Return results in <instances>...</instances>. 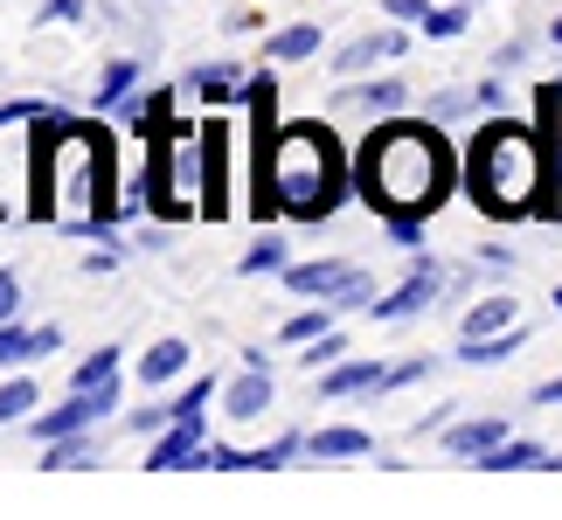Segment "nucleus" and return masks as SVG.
Listing matches in <instances>:
<instances>
[{"mask_svg":"<svg viewBox=\"0 0 562 520\" xmlns=\"http://www.w3.org/2000/svg\"><path fill=\"white\" fill-rule=\"evenodd\" d=\"M29 215L35 223H63L77 236L112 229L125 202L112 194V139L91 125L49 118L29 146Z\"/></svg>","mask_w":562,"mask_h":520,"instance_id":"f257e3e1","label":"nucleus"},{"mask_svg":"<svg viewBox=\"0 0 562 520\" xmlns=\"http://www.w3.org/2000/svg\"><path fill=\"white\" fill-rule=\"evenodd\" d=\"M348 202V167L334 154L327 125H278L271 146H250V215H292L327 223Z\"/></svg>","mask_w":562,"mask_h":520,"instance_id":"f03ea898","label":"nucleus"},{"mask_svg":"<svg viewBox=\"0 0 562 520\" xmlns=\"http://www.w3.org/2000/svg\"><path fill=\"white\" fill-rule=\"evenodd\" d=\"M355 188L382 223H424L430 208H445L451 194V154L438 139V125H417V118H389L369 133L355 160Z\"/></svg>","mask_w":562,"mask_h":520,"instance_id":"7ed1b4c3","label":"nucleus"},{"mask_svg":"<svg viewBox=\"0 0 562 520\" xmlns=\"http://www.w3.org/2000/svg\"><path fill=\"white\" fill-rule=\"evenodd\" d=\"M542 173H549V154H542V139H535L528 125H514V118L480 125V139H472V160H465V188H472V202H480L486 215L514 223V215L549 208Z\"/></svg>","mask_w":562,"mask_h":520,"instance_id":"20e7f679","label":"nucleus"},{"mask_svg":"<svg viewBox=\"0 0 562 520\" xmlns=\"http://www.w3.org/2000/svg\"><path fill=\"white\" fill-rule=\"evenodd\" d=\"M146 208L181 223V215H202V188H209V167H202V125H181V118H160L146 133Z\"/></svg>","mask_w":562,"mask_h":520,"instance_id":"39448f33","label":"nucleus"},{"mask_svg":"<svg viewBox=\"0 0 562 520\" xmlns=\"http://www.w3.org/2000/svg\"><path fill=\"white\" fill-rule=\"evenodd\" d=\"M229 139H236V125H223V118H209V125H202V167H209L202 215H209V223H223V215H236V202H229V173H236V160H229Z\"/></svg>","mask_w":562,"mask_h":520,"instance_id":"423d86ee","label":"nucleus"},{"mask_svg":"<svg viewBox=\"0 0 562 520\" xmlns=\"http://www.w3.org/2000/svg\"><path fill=\"white\" fill-rule=\"evenodd\" d=\"M271 396H278L271 361H244V375L223 388V417H229V423H257V417L271 409Z\"/></svg>","mask_w":562,"mask_h":520,"instance_id":"0eeeda50","label":"nucleus"},{"mask_svg":"<svg viewBox=\"0 0 562 520\" xmlns=\"http://www.w3.org/2000/svg\"><path fill=\"white\" fill-rule=\"evenodd\" d=\"M285 278V292L292 298H340L361 278V264H340V257H319V264H285L278 271Z\"/></svg>","mask_w":562,"mask_h":520,"instance_id":"6e6552de","label":"nucleus"},{"mask_svg":"<svg viewBox=\"0 0 562 520\" xmlns=\"http://www.w3.org/2000/svg\"><path fill=\"white\" fill-rule=\"evenodd\" d=\"M438 285H445V271L438 264H417V271H409L403 278V285L396 292H389V298H375V319H409V313H424V306H438Z\"/></svg>","mask_w":562,"mask_h":520,"instance_id":"1a4fd4ad","label":"nucleus"},{"mask_svg":"<svg viewBox=\"0 0 562 520\" xmlns=\"http://www.w3.org/2000/svg\"><path fill=\"white\" fill-rule=\"evenodd\" d=\"M202 444H209V423H202V417H175V423L154 438V459H146V465H154V472H188V459H194Z\"/></svg>","mask_w":562,"mask_h":520,"instance_id":"9d476101","label":"nucleus"},{"mask_svg":"<svg viewBox=\"0 0 562 520\" xmlns=\"http://www.w3.org/2000/svg\"><path fill=\"white\" fill-rule=\"evenodd\" d=\"M56 347H63V327H14V319H0V368L49 361Z\"/></svg>","mask_w":562,"mask_h":520,"instance_id":"9b49d317","label":"nucleus"},{"mask_svg":"<svg viewBox=\"0 0 562 520\" xmlns=\"http://www.w3.org/2000/svg\"><path fill=\"white\" fill-rule=\"evenodd\" d=\"M403 49H409V42H403V29H375V35H355L348 49L334 56V70H340V77H361L369 63H396Z\"/></svg>","mask_w":562,"mask_h":520,"instance_id":"f8f14e48","label":"nucleus"},{"mask_svg":"<svg viewBox=\"0 0 562 520\" xmlns=\"http://www.w3.org/2000/svg\"><path fill=\"white\" fill-rule=\"evenodd\" d=\"M389 368L382 361H334L327 375H319V403H340V396H375Z\"/></svg>","mask_w":562,"mask_h":520,"instance_id":"ddd939ff","label":"nucleus"},{"mask_svg":"<svg viewBox=\"0 0 562 520\" xmlns=\"http://www.w3.org/2000/svg\"><path fill=\"white\" fill-rule=\"evenodd\" d=\"M493 444H507V423L501 417H472V423H451L445 430V451H451V459H472V465H480Z\"/></svg>","mask_w":562,"mask_h":520,"instance_id":"4468645a","label":"nucleus"},{"mask_svg":"<svg viewBox=\"0 0 562 520\" xmlns=\"http://www.w3.org/2000/svg\"><path fill=\"white\" fill-rule=\"evenodd\" d=\"M340 112L396 118V112H403V83H396V77H375V83H348V91H340Z\"/></svg>","mask_w":562,"mask_h":520,"instance_id":"2eb2a0df","label":"nucleus"},{"mask_svg":"<svg viewBox=\"0 0 562 520\" xmlns=\"http://www.w3.org/2000/svg\"><path fill=\"white\" fill-rule=\"evenodd\" d=\"M306 451H313V459H369L375 438L361 423H327V430H313V438H306Z\"/></svg>","mask_w":562,"mask_h":520,"instance_id":"dca6fc26","label":"nucleus"},{"mask_svg":"<svg viewBox=\"0 0 562 520\" xmlns=\"http://www.w3.org/2000/svg\"><path fill=\"white\" fill-rule=\"evenodd\" d=\"M188 361H194V347H188V340H154V347L139 354V382H146V388H167Z\"/></svg>","mask_w":562,"mask_h":520,"instance_id":"f3484780","label":"nucleus"},{"mask_svg":"<svg viewBox=\"0 0 562 520\" xmlns=\"http://www.w3.org/2000/svg\"><path fill=\"white\" fill-rule=\"evenodd\" d=\"M528 347V327L514 319V327H501V334H486V340H465L459 347V361H472V368H501V361H514Z\"/></svg>","mask_w":562,"mask_h":520,"instance_id":"a211bd4d","label":"nucleus"},{"mask_svg":"<svg viewBox=\"0 0 562 520\" xmlns=\"http://www.w3.org/2000/svg\"><path fill=\"white\" fill-rule=\"evenodd\" d=\"M319 56V21H292V29L265 35V63H306Z\"/></svg>","mask_w":562,"mask_h":520,"instance_id":"6ab92c4d","label":"nucleus"},{"mask_svg":"<svg viewBox=\"0 0 562 520\" xmlns=\"http://www.w3.org/2000/svg\"><path fill=\"white\" fill-rule=\"evenodd\" d=\"M133 83H139V63L133 56L104 63V77H98V91H91V112H119V104L133 98Z\"/></svg>","mask_w":562,"mask_h":520,"instance_id":"aec40b11","label":"nucleus"},{"mask_svg":"<svg viewBox=\"0 0 562 520\" xmlns=\"http://www.w3.org/2000/svg\"><path fill=\"white\" fill-rule=\"evenodd\" d=\"M188 91L202 104H236V98H244V77H236V63H209V70L188 77Z\"/></svg>","mask_w":562,"mask_h":520,"instance_id":"412c9836","label":"nucleus"},{"mask_svg":"<svg viewBox=\"0 0 562 520\" xmlns=\"http://www.w3.org/2000/svg\"><path fill=\"white\" fill-rule=\"evenodd\" d=\"M35 409H42V382L35 375H8V382H0V430H8V423H29Z\"/></svg>","mask_w":562,"mask_h":520,"instance_id":"4be33fe9","label":"nucleus"},{"mask_svg":"<svg viewBox=\"0 0 562 520\" xmlns=\"http://www.w3.org/2000/svg\"><path fill=\"white\" fill-rule=\"evenodd\" d=\"M70 465H98V438L77 430V438H49L42 444V472H70Z\"/></svg>","mask_w":562,"mask_h":520,"instance_id":"5701e85b","label":"nucleus"},{"mask_svg":"<svg viewBox=\"0 0 562 520\" xmlns=\"http://www.w3.org/2000/svg\"><path fill=\"white\" fill-rule=\"evenodd\" d=\"M501 327H514V298L507 292H486L480 306L465 313V340H486V334H501Z\"/></svg>","mask_w":562,"mask_h":520,"instance_id":"b1692460","label":"nucleus"},{"mask_svg":"<svg viewBox=\"0 0 562 520\" xmlns=\"http://www.w3.org/2000/svg\"><path fill=\"white\" fill-rule=\"evenodd\" d=\"M334 313H340L334 298H327V306H313V313H292L285 327H278V347H306V340H319V334L334 327Z\"/></svg>","mask_w":562,"mask_h":520,"instance_id":"393cba45","label":"nucleus"},{"mask_svg":"<svg viewBox=\"0 0 562 520\" xmlns=\"http://www.w3.org/2000/svg\"><path fill=\"white\" fill-rule=\"evenodd\" d=\"M480 465H486V472H535V465H549V451H542V444H514V438H507V444H493Z\"/></svg>","mask_w":562,"mask_h":520,"instance_id":"a878e982","label":"nucleus"},{"mask_svg":"<svg viewBox=\"0 0 562 520\" xmlns=\"http://www.w3.org/2000/svg\"><path fill=\"white\" fill-rule=\"evenodd\" d=\"M285 264H292V257H285V236H257L236 271H244V278H265V271H285Z\"/></svg>","mask_w":562,"mask_h":520,"instance_id":"bb28decb","label":"nucleus"},{"mask_svg":"<svg viewBox=\"0 0 562 520\" xmlns=\"http://www.w3.org/2000/svg\"><path fill=\"white\" fill-rule=\"evenodd\" d=\"M215 396H223V388H215V375H194V382L181 388V396L167 403V423H175V417H202V409H209Z\"/></svg>","mask_w":562,"mask_h":520,"instance_id":"cd10ccee","label":"nucleus"},{"mask_svg":"<svg viewBox=\"0 0 562 520\" xmlns=\"http://www.w3.org/2000/svg\"><path fill=\"white\" fill-rule=\"evenodd\" d=\"M112 375H119V347H98V354H83V361H77L70 388H104Z\"/></svg>","mask_w":562,"mask_h":520,"instance_id":"c85d7f7f","label":"nucleus"},{"mask_svg":"<svg viewBox=\"0 0 562 520\" xmlns=\"http://www.w3.org/2000/svg\"><path fill=\"white\" fill-rule=\"evenodd\" d=\"M299 361H306L313 375H319V368H334V361H348V334H334V327H327V334H319V347H313V340L299 347Z\"/></svg>","mask_w":562,"mask_h":520,"instance_id":"c756f323","label":"nucleus"},{"mask_svg":"<svg viewBox=\"0 0 562 520\" xmlns=\"http://www.w3.org/2000/svg\"><path fill=\"white\" fill-rule=\"evenodd\" d=\"M465 21H472V8H430L424 14V35H438V42L445 35H465Z\"/></svg>","mask_w":562,"mask_h":520,"instance_id":"7c9ffc66","label":"nucleus"},{"mask_svg":"<svg viewBox=\"0 0 562 520\" xmlns=\"http://www.w3.org/2000/svg\"><path fill=\"white\" fill-rule=\"evenodd\" d=\"M292 451H306V438H278V444H265V451H250V465H257V472H278V465H292Z\"/></svg>","mask_w":562,"mask_h":520,"instance_id":"2f4dec72","label":"nucleus"},{"mask_svg":"<svg viewBox=\"0 0 562 520\" xmlns=\"http://www.w3.org/2000/svg\"><path fill=\"white\" fill-rule=\"evenodd\" d=\"M42 21H49V29H70V21H83V0H42Z\"/></svg>","mask_w":562,"mask_h":520,"instance_id":"473e14b6","label":"nucleus"},{"mask_svg":"<svg viewBox=\"0 0 562 520\" xmlns=\"http://www.w3.org/2000/svg\"><path fill=\"white\" fill-rule=\"evenodd\" d=\"M382 14H396L403 29H424V14H430V0H382Z\"/></svg>","mask_w":562,"mask_h":520,"instance_id":"72a5a7b5","label":"nucleus"},{"mask_svg":"<svg viewBox=\"0 0 562 520\" xmlns=\"http://www.w3.org/2000/svg\"><path fill=\"white\" fill-rule=\"evenodd\" d=\"M14 313H21V278L0 264V319H14Z\"/></svg>","mask_w":562,"mask_h":520,"instance_id":"f704fd0d","label":"nucleus"},{"mask_svg":"<svg viewBox=\"0 0 562 520\" xmlns=\"http://www.w3.org/2000/svg\"><path fill=\"white\" fill-rule=\"evenodd\" d=\"M424 368H430V361H396V368H389V375H382V388H403V382H417Z\"/></svg>","mask_w":562,"mask_h":520,"instance_id":"c9c22d12","label":"nucleus"},{"mask_svg":"<svg viewBox=\"0 0 562 520\" xmlns=\"http://www.w3.org/2000/svg\"><path fill=\"white\" fill-rule=\"evenodd\" d=\"M112 264H119L112 250H91V257H83V278H112Z\"/></svg>","mask_w":562,"mask_h":520,"instance_id":"e433bc0d","label":"nucleus"},{"mask_svg":"<svg viewBox=\"0 0 562 520\" xmlns=\"http://www.w3.org/2000/svg\"><path fill=\"white\" fill-rule=\"evenodd\" d=\"M535 403H562V375H555V382H542V388H535Z\"/></svg>","mask_w":562,"mask_h":520,"instance_id":"4c0bfd02","label":"nucleus"},{"mask_svg":"<svg viewBox=\"0 0 562 520\" xmlns=\"http://www.w3.org/2000/svg\"><path fill=\"white\" fill-rule=\"evenodd\" d=\"M549 35H555V42H562V14H555V21H549Z\"/></svg>","mask_w":562,"mask_h":520,"instance_id":"58836bf2","label":"nucleus"},{"mask_svg":"<svg viewBox=\"0 0 562 520\" xmlns=\"http://www.w3.org/2000/svg\"><path fill=\"white\" fill-rule=\"evenodd\" d=\"M555 313H562V285H555Z\"/></svg>","mask_w":562,"mask_h":520,"instance_id":"ea45409f","label":"nucleus"}]
</instances>
